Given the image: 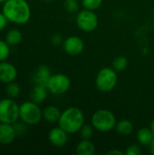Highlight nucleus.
Masks as SVG:
<instances>
[{
  "label": "nucleus",
  "mask_w": 154,
  "mask_h": 155,
  "mask_svg": "<svg viewBox=\"0 0 154 155\" xmlns=\"http://www.w3.org/2000/svg\"><path fill=\"white\" fill-rule=\"evenodd\" d=\"M2 13L13 24L25 25L31 17V7L26 0H7L3 4Z\"/></svg>",
  "instance_id": "obj_1"
},
{
  "label": "nucleus",
  "mask_w": 154,
  "mask_h": 155,
  "mask_svg": "<svg viewBox=\"0 0 154 155\" xmlns=\"http://www.w3.org/2000/svg\"><path fill=\"white\" fill-rule=\"evenodd\" d=\"M84 123L83 112L77 107H69L62 112L58 124L69 134L78 133Z\"/></svg>",
  "instance_id": "obj_2"
},
{
  "label": "nucleus",
  "mask_w": 154,
  "mask_h": 155,
  "mask_svg": "<svg viewBox=\"0 0 154 155\" xmlns=\"http://www.w3.org/2000/svg\"><path fill=\"white\" fill-rule=\"evenodd\" d=\"M43 118V111L38 104L33 101H26L20 104L19 119L27 125H35L41 122Z\"/></svg>",
  "instance_id": "obj_3"
},
{
  "label": "nucleus",
  "mask_w": 154,
  "mask_h": 155,
  "mask_svg": "<svg viewBox=\"0 0 154 155\" xmlns=\"http://www.w3.org/2000/svg\"><path fill=\"white\" fill-rule=\"evenodd\" d=\"M116 118L114 114L107 109H100L92 116V125L99 132H109L115 128Z\"/></svg>",
  "instance_id": "obj_4"
},
{
  "label": "nucleus",
  "mask_w": 154,
  "mask_h": 155,
  "mask_svg": "<svg viewBox=\"0 0 154 155\" xmlns=\"http://www.w3.org/2000/svg\"><path fill=\"white\" fill-rule=\"evenodd\" d=\"M118 76L113 68L103 67L102 68L95 78V84L99 91L103 93H109L114 89L117 84Z\"/></svg>",
  "instance_id": "obj_5"
},
{
  "label": "nucleus",
  "mask_w": 154,
  "mask_h": 155,
  "mask_svg": "<svg viewBox=\"0 0 154 155\" xmlns=\"http://www.w3.org/2000/svg\"><path fill=\"white\" fill-rule=\"evenodd\" d=\"M19 105L12 98L0 100V123L13 124L19 119Z\"/></svg>",
  "instance_id": "obj_6"
},
{
  "label": "nucleus",
  "mask_w": 154,
  "mask_h": 155,
  "mask_svg": "<svg viewBox=\"0 0 154 155\" xmlns=\"http://www.w3.org/2000/svg\"><path fill=\"white\" fill-rule=\"evenodd\" d=\"M76 24L82 31L90 33L97 28L98 17L93 11L84 9L77 14Z\"/></svg>",
  "instance_id": "obj_7"
},
{
  "label": "nucleus",
  "mask_w": 154,
  "mask_h": 155,
  "mask_svg": "<svg viewBox=\"0 0 154 155\" xmlns=\"http://www.w3.org/2000/svg\"><path fill=\"white\" fill-rule=\"evenodd\" d=\"M71 85V81L69 77L64 74H52L46 85L48 91L53 94L60 95L65 94Z\"/></svg>",
  "instance_id": "obj_8"
},
{
  "label": "nucleus",
  "mask_w": 154,
  "mask_h": 155,
  "mask_svg": "<svg viewBox=\"0 0 154 155\" xmlns=\"http://www.w3.org/2000/svg\"><path fill=\"white\" fill-rule=\"evenodd\" d=\"M63 47L66 54L70 55H78L83 52L84 44L79 36L72 35L64 40Z\"/></svg>",
  "instance_id": "obj_9"
},
{
  "label": "nucleus",
  "mask_w": 154,
  "mask_h": 155,
  "mask_svg": "<svg viewBox=\"0 0 154 155\" xmlns=\"http://www.w3.org/2000/svg\"><path fill=\"white\" fill-rule=\"evenodd\" d=\"M17 76V70L14 64L6 61L0 62V82L9 84L15 82Z\"/></svg>",
  "instance_id": "obj_10"
},
{
  "label": "nucleus",
  "mask_w": 154,
  "mask_h": 155,
  "mask_svg": "<svg viewBox=\"0 0 154 155\" xmlns=\"http://www.w3.org/2000/svg\"><path fill=\"white\" fill-rule=\"evenodd\" d=\"M68 133L60 126L53 128L48 134V140L50 143L56 147H62L68 142Z\"/></svg>",
  "instance_id": "obj_11"
},
{
  "label": "nucleus",
  "mask_w": 154,
  "mask_h": 155,
  "mask_svg": "<svg viewBox=\"0 0 154 155\" xmlns=\"http://www.w3.org/2000/svg\"><path fill=\"white\" fill-rule=\"evenodd\" d=\"M16 134L13 124L0 123V143L7 145L15 141Z\"/></svg>",
  "instance_id": "obj_12"
},
{
  "label": "nucleus",
  "mask_w": 154,
  "mask_h": 155,
  "mask_svg": "<svg viewBox=\"0 0 154 155\" xmlns=\"http://www.w3.org/2000/svg\"><path fill=\"white\" fill-rule=\"evenodd\" d=\"M52 74L50 68L47 65H40L33 75V81L37 85L46 86Z\"/></svg>",
  "instance_id": "obj_13"
},
{
  "label": "nucleus",
  "mask_w": 154,
  "mask_h": 155,
  "mask_svg": "<svg viewBox=\"0 0 154 155\" xmlns=\"http://www.w3.org/2000/svg\"><path fill=\"white\" fill-rule=\"evenodd\" d=\"M62 112L54 105H48L43 110V118L48 123H58Z\"/></svg>",
  "instance_id": "obj_14"
},
{
  "label": "nucleus",
  "mask_w": 154,
  "mask_h": 155,
  "mask_svg": "<svg viewBox=\"0 0 154 155\" xmlns=\"http://www.w3.org/2000/svg\"><path fill=\"white\" fill-rule=\"evenodd\" d=\"M47 91H48V89L46 86L35 84V86L32 89L31 94H30L31 101H33L38 104L43 103L47 97Z\"/></svg>",
  "instance_id": "obj_15"
},
{
  "label": "nucleus",
  "mask_w": 154,
  "mask_h": 155,
  "mask_svg": "<svg viewBox=\"0 0 154 155\" xmlns=\"http://www.w3.org/2000/svg\"><path fill=\"white\" fill-rule=\"evenodd\" d=\"M136 138L140 144L144 146H150L154 140V134L151 128H141L137 132Z\"/></svg>",
  "instance_id": "obj_16"
},
{
  "label": "nucleus",
  "mask_w": 154,
  "mask_h": 155,
  "mask_svg": "<svg viewBox=\"0 0 154 155\" xmlns=\"http://www.w3.org/2000/svg\"><path fill=\"white\" fill-rule=\"evenodd\" d=\"M95 152V146L90 140L79 142L76 146V153L78 155H93Z\"/></svg>",
  "instance_id": "obj_17"
},
{
  "label": "nucleus",
  "mask_w": 154,
  "mask_h": 155,
  "mask_svg": "<svg viewBox=\"0 0 154 155\" xmlns=\"http://www.w3.org/2000/svg\"><path fill=\"white\" fill-rule=\"evenodd\" d=\"M115 130L120 135L128 136L133 131V124L129 120H121L118 123H116Z\"/></svg>",
  "instance_id": "obj_18"
},
{
  "label": "nucleus",
  "mask_w": 154,
  "mask_h": 155,
  "mask_svg": "<svg viewBox=\"0 0 154 155\" xmlns=\"http://www.w3.org/2000/svg\"><path fill=\"white\" fill-rule=\"evenodd\" d=\"M23 39V35L19 29L14 28L11 29L7 32L5 35V42L10 45V46H15L21 43Z\"/></svg>",
  "instance_id": "obj_19"
},
{
  "label": "nucleus",
  "mask_w": 154,
  "mask_h": 155,
  "mask_svg": "<svg viewBox=\"0 0 154 155\" xmlns=\"http://www.w3.org/2000/svg\"><path fill=\"white\" fill-rule=\"evenodd\" d=\"M128 65V60L124 56H117L113 59V68L116 72L123 71Z\"/></svg>",
  "instance_id": "obj_20"
},
{
  "label": "nucleus",
  "mask_w": 154,
  "mask_h": 155,
  "mask_svg": "<svg viewBox=\"0 0 154 155\" xmlns=\"http://www.w3.org/2000/svg\"><path fill=\"white\" fill-rule=\"evenodd\" d=\"M20 86L15 83V82H12V83H9L7 84V86H6V95L9 97V98H12V99H15L19 96L20 94Z\"/></svg>",
  "instance_id": "obj_21"
},
{
  "label": "nucleus",
  "mask_w": 154,
  "mask_h": 155,
  "mask_svg": "<svg viewBox=\"0 0 154 155\" xmlns=\"http://www.w3.org/2000/svg\"><path fill=\"white\" fill-rule=\"evenodd\" d=\"M10 45L5 42V40H0V62L5 61L10 55Z\"/></svg>",
  "instance_id": "obj_22"
},
{
  "label": "nucleus",
  "mask_w": 154,
  "mask_h": 155,
  "mask_svg": "<svg viewBox=\"0 0 154 155\" xmlns=\"http://www.w3.org/2000/svg\"><path fill=\"white\" fill-rule=\"evenodd\" d=\"M103 4V0H82V5L84 9L94 11L98 9Z\"/></svg>",
  "instance_id": "obj_23"
},
{
  "label": "nucleus",
  "mask_w": 154,
  "mask_h": 155,
  "mask_svg": "<svg viewBox=\"0 0 154 155\" xmlns=\"http://www.w3.org/2000/svg\"><path fill=\"white\" fill-rule=\"evenodd\" d=\"M93 125H89V124H84L82 126V128L79 131L80 136L82 137V139H84V140L91 139V137L93 136Z\"/></svg>",
  "instance_id": "obj_24"
},
{
  "label": "nucleus",
  "mask_w": 154,
  "mask_h": 155,
  "mask_svg": "<svg viewBox=\"0 0 154 155\" xmlns=\"http://www.w3.org/2000/svg\"><path fill=\"white\" fill-rule=\"evenodd\" d=\"M13 126H14V129H15V132L16 134V136L19 135H24L26 131H27V124H25L24 122H15V124H13Z\"/></svg>",
  "instance_id": "obj_25"
},
{
  "label": "nucleus",
  "mask_w": 154,
  "mask_h": 155,
  "mask_svg": "<svg viewBox=\"0 0 154 155\" xmlns=\"http://www.w3.org/2000/svg\"><path fill=\"white\" fill-rule=\"evenodd\" d=\"M64 7L69 13H75L79 10V3L77 0H65Z\"/></svg>",
  "instance_id": "obj_26"
},
{
  "label": "nucleus",
  "mask_w": 154,
  "mask_h": 155,
  "mask_svg": "<svg viewBox=\"0 0 154 155\" xmlns=\"http://www.w3.org/2000/svg\"><path fill=\"white\" fill-rule=\"evenodd\" d=\"M125 154L126 155H142L143 154V152H142V149L139 145L137 144H132L130 145L126 152H125Z\"/></svg>",
  "instance_id": "obj_27"
},
{
  "label": "nucleus",
  "mask_w": 154,
  "mask_h": 155,
  "mask_svg": "<svg viewBox=\"0 0 154 155\" xmlns=\"http://www.w3.org/2000/svg\"><path fill=\"white\" fill-rule=\"evenodd\" d=\"M51 43H52V45L57 46V45H63L64 39H63V37H62L60 35H54L51 37Z\"/></svg>",
  "instance_id": "obj_28"
},
{
  "label": "nucleus",
  "mask_w": 154,
  "mask_h": 155,
  "mask_svg": "<svg viewBox=\"0 0 154 155\" xmlns=\"http://www.w3.org/2000/svg\"><path fill=\"white\" fill-rule=\"evenodd\" d=\"M8 22H9V21L7 20V18L5 16L4 14L1 12V13H0V32L3 31V30L6 27Z\"/></svg>",
  "instance_id": "obj_29"
},
{
  "label": "nucleus",
  "mask_w": 154,
  "mask_h": 155,
  "mask_svg": "<svg viewBox=\"0 0 154 155\" xmlns=\"http://www.w3.org/2000/svg\"><path fill=\"white\" fill-rule=\"evenodd\" d=\"M107 154H109V155H113V154L123 155V152H121V151H119V150H111V151H109V152L107 153Z\"/></svg>",
  "instance_id": "obj_30"
},
{
  "label": "nucleus",
  "mask_w": 154,
  "mask_h": 155,
  "mask_svg": "<svg viewBox=\"0 0 154 155\" xmlns=\"http://www.w3.org/2000/svg\"><path fill=\"white\" fill-rule=\"evenodd\" d=\"M150 151L154 155V140L152 141V143H151V145H150Z\"/></svg>",
  "instance_id": "obj_31"
},
{
  "label": "nucleus",
  "mask_w": 154,
  "mask_h": 155,
  "mask_svg": "<svg viewBox=\"0 0 154 155\" xmlns=\"http://www.w3.org/2000/svg\"><path fill=\"white\" fill-rule=\"evenodd\" d=\"M150 128H151V130L152 131V133H153V134H154V119L152 121V123H151V126H150Z\"/></svg>",
  "instance_id": "obj_32"
},
{
  "label": "nucleus",
  "mask_w": 154,
  "mask_h": 155,
  "mask_svg": "<svg viewBox=\"0 0 154 155\" xmlns=\"http://www.w3.org/2000/svg\"><path fill=\"white\" fill-rule=\"evenodd\" d=\"M5 1H7V0H0V4H4Z\"/></svg>",
  "instance_id": "obj_33"
},
{
  "label": "nucleus",
  "mask_w": 154,
  "mask_h": 155,
  "mask_svg": "<svg viewBox=\"0 0 154 155\" xmlns=\"http://www.w3.org/2000/svg\"><path fill=\"white\" fill-rule=\"evenodd\" d=\"M45 1H50V0H45Z\"/></svg>",
  "instance_id": "obj_34"
}]
</instances>
